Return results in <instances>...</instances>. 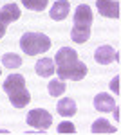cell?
<instances>
[{"instance_id": "cell-1", "label": "cell", "mask_w": 121, "mask_h": 135, "mask_svg": "<svg viewBox=\"0 0 121 135\" xmlns=\"http://www.w3.org/2000/svg\"><path fill=\"white\" fill-rule=\"evenodd\" d=\"M56 63V74L60 79H71V81H81L87 76V65L78 58V52L71 47H61L54 56Z\"/></svg>"}, {"instance_id": "cell-2", "label": "cell", "mask_w": 121, "mask_h": 135, "mask_svg": "<svg viewBox=\"0 0 121 135\" xmlns=\"http://www.w3.org/2000/svg\"><path fill=\"white\" fill-rule=\"evenodd\" d=\"M2 88L7 94L11 104L15 108H24L31 101V94L27 90V85H25V78L22 74H9L2 85Z\"/></svg>"}, {"instance_id": "cell-3", "label": "cell", "mask_w": 121, "mask_h": 135, "mask_svg": "<svg viewBox=\"0 0 121 135\" xmlns=\"http://www.w3.org/2000/svg\"><path fill=\"white\" fill-rule=\"evenodd\" d=\"M92 9L87 4H80L74 11V22H72L71 38L74 43H85L91 38V25H92Z\"/></svg>"}, {"instance_id": "cell-4", "label": "cell", "mask_w": 121, "mask_h": 135, "mask_svg": "<svg viewBox=\"0 0 121 135\" xmlns=\"http://www.w3.org/2000/svg\"><path fill=\"white\" fill-rule=\"evenodd\" d=\"M20 49L27 56H38L51 49V38L43 32H24L20 38Z\"/></svg>"}, {"instance_id": "cell-5", "label": "cell", "mask_w": 121, "mask_h": 135, "mask_svg": "<svg viewBox=\"0 0 121 135\" xmlns=\"http://www.w3.org/2000/svg\"><path fill=\"white\" fill-rule=\"evenodd\" d=\"M20 18V7L11 2V4H4L0 7V40L4 38V34L7 31V25L11 22H16Z\"/></svg>"}, {"instance_id": "cell-6", "label": "cell", "mask_w": 121, "mask_h": 135, "mask_svg": "<svg viewBox=\"0 0 121 135\" xmlns=\"http://www.w3.org/2000/svg\"><path fill=\"white\" fill-rule=\"evenodd\" d=\"M25 121H27V124H29V126L38 128V130H42V132H45V130L51 128V124H52V115H51L47 110L34 108V110H31L29 114H27Z\"/></svg>"}, {"instance_id": "cell-7", "label": "cell", "mask_w": 121, "mask_h": 135, "mask_svg": "<svg viewBox=\"0 0 121 135\" xmlns=\"http://www.w3.org/2000/svg\"><path fill=\"white\" fill-rule=\"evenodd\" d=\"M100 15L107 18H119V2L118 0H96Z\"/></svg>"}, {"instance_id": "cell-8", "label": "cell", "mask_w": 121, "mask_h": 135, "mask_svg": "<svg viewBox=\"0 0 121 135\" xmlns=\"http://www.w3.org/2000/svg\"><path fill=\"white\" fill-rule=\"evenodd\" d=\"M94 60L100 65H110L114 60H118V52L114 51L110 45H101L94 52Z\"/></svg>"}, {"instance_id": "cell-9", "label": "cell", "mask_w": 121, "mask_h": 135, "mask_svg": "<svg viewBox=\"0 0 121 135\" xmlns=\"http://www.w3.org/2000/svg\"><path fill=\"white\" fill-rule=\"evenodd\" d=\"M69 9H71L69 0H56V2H54V6H52L51 11H49V16L52 18V20H56V22L65 20V18H67V15H69Z\"/></svg>"}, {"instance_id": "cell-10", "label": "cell", "mask_w": 121, "mask_h": 135, "mask_svg": "<svg viewBox=\"0 0 121 135\" xmlns=\"http://www.w3.org/2000/svg\"><path fill=\"white\" fill-rule=\"evenodd\" d=\"M94 108L98 112H112L116 108V101L109 94H98L94 97Z\"/></svg>"}, {"instance_id": "cell-11", "label": "cell", "mask_w": 121, "mask_h": 135, "mask_svg": "<svg viewBox=\"0 0 121 135\" xmlns=\"http://www.w3.org/2000/svg\"><path fill=\"white\" fill-rule=\"evenodd\" d=\"M56 110H58V114L63 115V117H72V115L78 112V106H76V101H72L71 97H63L61 101H58Z\"/></svg>"}, {"instance_id": "cell-12", "label": "cell", "mask_w": 121, "mask_h": 135, "mask_svg": "<svg viewBox=\"0 0 121 135\" xmlns=\"http://www.w3.org/2000/svg\"><path fill=\"white\" fill-rule=\"evenodd\" d=\"M34 70H36V74L42 76V78L52 76V74H54V60H52V58H42V60H38Z\"/></svg>"}, {"instance_id": "cell-13", "label": "cell", "mask_w": 121, "mask_h": 135, "mask_svg": "<svg viewBox=\"0 0 121 135\" xmlns=\"http://www.w3.org/2000/svg\"><path fill=\"white\" fill-rule=\"evenodd\" d=\"M91 132L92 133H116L118 130H116L107 119H96L91 126Z\"/></svg>"}, {"instance_id": "cell-14", "label": "cell", "mask_w": 121, "mask_h": 135, "mask_svg": "<svg viewBox=\"0 0 121 135\" xmlns=\"http://www.w3.org/2000/svg\"><path fill=\"white\" fill-rule=\"evenodd\" d=\"M2 65L7 67V69H18L22 65V58L15 52H7V54L2 56Z\"/></svg>"}, {"instance_id": "cell-15", "label": "cell", "mask_w": 121, "mask_h": 135, "mask_svg": "<svg viewBox=\"0 0 121 135\" xmlns=\"http://www.w3.org/2000/svg\"><path fill=\"white\" fill-rule=\"evenodd\" d=\"M65 83H63V79H51L49 85H47V90L52 97H60L61 94L65 92Z\"/></svg>"}, {"instance_id": "cell-16", "label": "cell", "mask_w": 121, "mask_h": 135, "mask_svg": "<svg viewBox=\"0 0 121 135\" xmlns=\"http://www.w3.org/2000/svg\"><path fill=\"white\" fill-rule=\"evenodd\" d=\"M49 0H22V6L29 11H43L47 7Z\"/></svg>"}, {"instance_id": "cell-17", "label": "cell", "mask_w": 121, "mask_h": 135, "mask_svg": "<svg viewBox=\"0 0 121 135\" xmlns=\"http://www.w3.org/2000/svg\"><path fill=\"white\" fill-rule=\"evenodd\" d=\"M74 132H76V128H74V124L69 123V121L58 124V133H74Z\"/></svg>"}, {"instance_id": "cell-18", "label": "cell", "mask_w": 121, "mask_h": 135, "mask_svg": "<svg viewBox=\"0 0 121 135\" xmlns=\"http://www.w3.org/2000/svg\"><path fill=\"white\" fill-rule=\"evenodd\" d=\"M110 90L114 94H118V95H119V76H116V78L110 81Z\"/></svg>"}, {"instance_id": "cell-19", "label": "cell", "mask_w": 121, "mask_h": 135, "mask_svg": "<svg viewBox=\"0 0 121 135\" xmlns=\"http://www.w3.org/2000/svg\"><path fill=\"white\" fill-rule=\"evenodd\" d=\"M0 74H2V72H0Z\"/></svg>"}]
</instances>
